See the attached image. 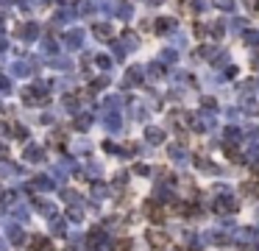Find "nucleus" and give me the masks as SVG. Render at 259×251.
<instances>
[{"label": "nucleus", "mask_w": 259, "mask_h": 251, "mask_svg": "<svg viewBox=\"0 0 259 251\" xmlns=\"http://www.w3.org/2000/svg\"><path fill=\"white\" fill-rule=\"evenodd\" d=\"M237 140H240V132H237L234 126H229V129H226V145H234Z\"/></svg>", "instance_id": "1"}, {"label": "nucleus", "mask_w": 259, "mask_h": 251, "mask_svg": "<svg viewBox=\"0 0 259 251\" xmlns=\"http://www.w3.org/2000/svg\"><path fill=\"white\" fill-rule=\"evenodd\" d=\"M145 137L151 140V143H162V140H164V134L159 132V129H148V132H145Z\"/></svg>", "instance_id": "2"}, {"label": "nucleus", "mask_w": 259, "mask_h": 251, "mask_svg": "<svg viewBox=\"0 0 259 251\" xmlns=\"http://www.w3.org/2000/svg\"><path fill=\"white\" fill-rule=\"evenodd\" d=\"M215 6L220 9V12H231V9H234V0H215Z\"/></svg>", "instance_id": "3"}, {"label": "nucleus", "mask_w": 259, "mask_h": 251, "mask_svg": "<svg viewBox=\"0 0 259 251\" xmlns=\"http://www.w3.org/2000/svg\"><path fill=\"white\" fill-rule=\"evenodd\" d=\"M173 20H167V17H164V20H159V31H167V28H173Z\"/></svg>", "instance_id": "4"}, {"label": "nucleus", "mask_w": 259, "mask_h": 251, "mask_svg": "<svg viewBox=\"0 0 259 251\" xmlns=\"http://www.w3.org/2000/svg\"><path fill=\"white\" fill-rule=\"evenodd\" d=\"M245 112H248V114H256V103H253V101H245Z\"/></svg>", "instance_id": "5"}, {"label": "nucleus", "mask_w": 259, "mask_h": 251, "mask_svg": "<svg viewBox=\"0 0 259 251\" xmlns=\"http://www.w3.org/2000/svg\"><path fill=\"white\" fill-rule=\"evenodd\" d=\"M201 103H204L206 109H215V106H217V103H215V98H204V101H201Z\"/></svg>", "instance_id": "6"}, {"label": "nucleus", "mask_w": 259, "mask_h": 251, "mask_svg": "<svg viewBox=\"0 0 259 251\" xmlns=\"http://www.w3.org/2000/svg\"><path fill=\"white\" fill-rule=\"evenodd\" d=\"M231 28H234V31H245V23H242V20H234V23H231Z\"/></svg>", "instance_id": "7"}, {"label": "nucleus", "mask_w": 259, "mask_h": 251, "mask_svg": "<svg viewBox=\"0 0 259 251\" xmlns=\"http://www.w3.org/2000/svg\"><path fill=\"white\" fill-rule=\"evenodd\" d=\"M151 243H153V245H162L164 237H162V234H151Z\"/></svg>", "instance_id": "8"}]
</instances>
